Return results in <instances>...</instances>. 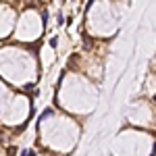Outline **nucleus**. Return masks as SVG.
<instances>
[{
	"instance_id": "nucleus-1",
	"label": "nucleus",
	"mask_w": 156,
	"mask_h": 156,
	"mask_svg": "<svg viewBox=\"0 0 156 156\" xmlns=\"http://www.w3.org/2000/svg\"><path fill=\"white\" fill-rule=\"evenodd\" d=\"M21 156H35V154H33V150H23V152H21Z\"/></svg>"
},
{
	"instance_id": "nucleus-2",
	"label": "nucleus",
	"mask_w": 156,
	"mask_h": 156,
	"mask_svg": "<svg viewBox=\"0 0 156 156\" xmlns=\"http://www.w3.org/2000/svg\"><path fill=\"white\" fill-rule=\"evenodd\" d=\"M50 46H52V48H56V46H58V40H56V38H52V40H50Z\"/></svg>"
},
{
	"instance_id": "nucleus-3",
	"label": "nucleus",
	"mask_w": 156,
	"mask_h": 156,
	"mask_svg": "<svg viewBox=\"0 0 156 156\" xmlns=\"http://www.w3.org/2000/svg\"><path fill=\"white\" fill-rule=\"evenodd\" d=\"M56 21H58V25H60V23H62V21H65V17H62V15L58 13V15H56Z\"/></svg>"
},
{
	"instance_id": "nucleus-4",
	"label": "nucleus",
	"mask_w": 156,
	"mask_h": 156,
	"mask_svg": "<svg viewBox=\"0 0 156 156\" xmlns=\"http://www.w3.org/2000/svg\"><path fill=\"white\" fill-rule=\"evenodd\" d=\"M154 102H156V96H154Z\"/></svg>"
}]
</instances>
